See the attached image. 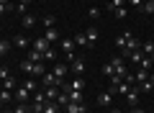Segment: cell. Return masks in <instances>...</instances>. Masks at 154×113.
<instances>
[{"label":"cell","mask_w":154,"mask_h":113,"mask_svg":"<svg viewBox=\"0 0 154 113\" xmlns=\"http://www.w3.org/2000/svg\"><path fill=\"white\" fill-rule=\"evenodd\" d=\"M136 49H139V41H136V36L126 31V46L121 49V57H123V59H128V54H131V52H136Z\"/></svg>","instance_id":"obj_1"},{"label":"cell","mask_w":154,"mask_h":113,"mask_svg":"<svg viewBox=\"0 0 154 113\" xmlns=\"http://www.w3.org/2000/svg\"><path fill=\"white\" fill-rule=\"evenodd\" d=\"M62 52H64L67 62L75 59V39H62Z\"/></svg>","instance_id":"obj_2"},{"label":"cell","mask_w":154,"mask_h":113,"mask_svg":"<svg viewBox=\"0 0 154 113\" xmlns=\"http://www.w3.org/2000/svg\"><path fill=\"white\" fill-rule=\"evenodd\" d=\"M41 82H44V87H51V85H54V87H62V80L54 75V72H44V75H41Z\"/></svg>","instance_id":"obj_3"},{"label":"cell","mask_w":154,"mask_h":113,"mask_svg":"<svg viewBox=\"0 0 154 113\" xmlns=\"http://www.w3.org/2000/svg\"><path fill=\"white\" fill-rule=\"evenodd\" d=\"M69 70L75 72V75L82 77V75H85V59H82V57H75V59L69 62Z\"/></svg>","instance_id":"obj_4"},{"label":"cell","mask_w":154,"mask_h":113,"mask_svg":"<svg viewBox=\"0 0 154 113\" xmlns=\"http://www.w3.org/2000/svg\"><path fill=\"white\" fill-rule=\"evenodd\" d=\"M49 46H51V44L46 41L44 36H41V39H36V41L31 44V49H36V52H41V54H44V52H46V49H49Z\"/></svg>","instance_id":"obj_5"},{"label":"cell","mask_w":154,"mask_h":113,"mask_svg":"<svg viewBox=\"0 0 154 113\" xmlns=\"http://www.w3.org/2000/svg\"><path fill=\"white\" fill-rule=\"evenodd\" d=\"M59 93H62V87H44V95H46V100H57L59 98Z\"/></svg>","instance_id":"obj_6"},{"label":"cell","mask_w":154,"mask_h":113,"mask_svg":"<svg viewBox=\"0 0 154 113\" xmlns=\"http://www.w3.org/2000/svg\"><path fill=\"white\" fill-rule=\"evenodd\" d=\"M85 36H88V44H90V49H93V46H95V41H98V28L90 26L88 31H85Z\"/></svg>","instance_id":"obj_7"},{"label":"cell","mask_w":154,"mask_h":113,"mask_svg":"<svg viewBox=\"0 0 154 113\" xmlns=\"http://www.w3.org/2000/svg\"><path fill=\"white\" fill-rule=\"evenodd\" d=\"M110 103H113V95H110V93H100V95H98V105L108 108Z\"/></svg>","instance_id":"obj_8"},{"label":"cell","mask_w":154,"mask_h":113,"mask_svg":"<svg viewBox=\"0 0 154 113\" xmlns=\"http://www.w3.org/2000/svg\"><path fill=\"white\" fill-rule=\"evenodd\" d=\"M75 44H77L80 49H90V44H88V36H85V33H77V36H75Z\"/></svg>","instance_id":"obj_9"},{"label":"cell","mask_w":154,"mask_h":113,"mask_svg":"<svg viewBox=\"0 0 154 113\" xmlns=\"http://www.w3.org/2000/svg\"><path fill=\"white\" fill-rule=\"evenodd\" d=\"M126 100H128V105H131V108H136V100H139V93H136V87H131V90H128Z\"/></svg>","instance_id":"obj_10"},{"label":"cell","mask_w":154,"mask_h":113,"mask_svg":"<svg viewBox=\"0 0 154 113\" xmlns=\"http://www.w3.org/2000/svg\"><path fill=\"white\" fill-rule=\"evenodd\" d=\"M16 100L18 103H28V90H26V87H18V90H16Z\"/></svg>","instance_id":"obj_11"},{"label":"cell","mask_w":154,"mask_h":113,"mask_svg":"<svg viewBox=\"0 0 154 113\" xmlns=\"http://www.w3.org/2000/svg\"><path fill=\"white\" fill-rule=\"evenodd\" d=\"M51 72H54V75L62 80V77H64L67 72H69V67H67V64H54V70H51Z\"/></svg>","instance_id":"obj_12"},{"label":"cell","mask_w":154,"mask_h":113,"mask_svg":"<svg viewBox=\"0 0 154 113\" xmlns=\"http://www.w3.org/2000/svg\"><path fill=\"white\" fill-rule=\"evenodd\" d=\"M44 113H59V105H57V100H46V103H44Z\"/></svg>","instance_id":"obj_13"},{"label":"cell","mask_w":154,"mask_h":113,"mask_svg":"<svg viewBox=\"0 0 154 113\" xmlns=\"http://www.w3.org/2000/svg\"><path fill=\"white\" fill-rule=\"evenodd\" d=\"M57 36H59V33H57V28H46V31H44V39H46L49 44H54Z\"/></svg>","instance_id":"obj_14"},{"label":"cell","mask_w":154,"mask_h":113,"mask_svg":"<svg viewBox=\"0 0 154 113\" xmlns=\"http://www.w3.org/2000/svg\"><path fill=\"white\" fill-rule=\"evenodd\" d=\"M64 93H67V90H64ZM67 95H69V103H82V93H80V90H69Z\"/></svg>","instance_id":"obj_15"},{"label":"cell","mask_w":154,"mask_h":113,"mask_svg":"<svg viewBox=\"0 0 154 113\" xmlns=\"http://www.w3.org/2000/svg\"><path fill=\"white\" fill-rule=\"evenodd\" d=\"M33 64H36V62H31V59H28V57H26V59L21 62V70L26 72V75H31V72H33Z\"/></svg>","instance_id":"obj_16"},{"label":"cell","mask_w":154,"mask_h":113,"mask_svg":"<svg viewBox=\"0 0 154 113\" xmlns=\"http://www.w3.org/2000/svg\"><path fill=\"white\" fill-rule=\"evenodd\" d=\"M11 46H13V44L8 41V39H0V57H5V54L11 52Z\"/></svg>","instance_id":"obj_17"},{"label":"cell","mask_w":154,"mask_h":113,"mask_svg":"<svg viewBox=\"0 0 154 113\" xmlns=\"http://www.w3.org/2000/svg\"><path fill=\"white\" fill-rule=\"evenodd\" d=\"M26 57H28L31 62H44V54H41V52H36V49H31V52H28Z\"/></svg>","instance_id":"obj_18"},{"label":"cell","mask_w":154,"mask_h":113,"mask_svg":"<svg viewBox=\"0 0 154 113\" xmlns=\"http://www.w3.org/2000/svg\"><path fill=\"white\" fill-rule=\"evenodd\" d=\"M141 57H146V54H144L141 49H136V52H131V54H128V59H131L134 64H139V62H141Z\"/></svg>","instance_id":"obj_19"},{"label":"cell","mask_w":154,"mask_h":113,"mask_svg":"<svg viewBox=\"0 0 154 113\" xmlns=\"http://www.w3.org/2000/svg\"><path fill=\"white\" fill-rule=\"evenodd\" d=\"M44 72H46L44 62H36V64H33V72H31V75H33V77H41V75H44Z\"/></svg>","instance_id":"obj_20"},{"label":"cell","mask_w":154,"mask_h":113,"mask_svg":"<svg viewBox=\"0 0 154 113\" xmlns=\"http://www.w3.org/2000/svg\"><path fill=\"white\" fill-rule=\"evenodd\" d=\"M3 90H16V80H13V77H5V80H3Z\"/></svg>","instance_id":"obj_21"},{"label":"cell","mask_w":154,"mask_h":113,"mask_svg":"<svg viewBox=\"0 0 154 113\" xmlns=\"http://www.w3.org/2000/svg\"><path fill=\"white\" fill-rule=\"evenodd\" d=\"M131 87H134L131 82H126V80H123L121 85H118V95H128V90H131Z\"/></svg>","instance_id":"obj_22"},{"label":"cell","mask_w":154,"mask_h":113,"mask_svg":"<svg viewBox=\"0 0 154 113\" xmlns=\"http://www.w3.org/2000/svg\"><path fill=\"white\" fill-rule=\"evenodd\" d=\"M33 26H36V18L26 13V16H23V28H33Z\"/></svg>","instance_id":"obj_23"},{"label":"cell","mask_w":154,"mask_h":113,"mask_svg":"<svg viewBox=\"0 0 154 113\" xmlns=\"http://www.w3.org/2000/svg\"><path fill=\"white\" fill-rule=\"evenodd\" d=\"M67 103H69V95H67V93L62 90V93H59V98H57V105L62 108V105H67Z\"/></svg>","instance_id":"obj_24"},{"label":"cell","mask_w":154,"mask_h":113,"mask_svg":"<svg viewBox=\"0 0 154 113\" xmlns=\"http://www.w3.org/2000/svg\"><path fill=\"white\" fill-rule=\"evenodd\" d=\"M139 87H141L144 93H152V90H154V82H152V80H144V82H139Z\"/></svg>","instance_id":"obj_25"},{"label":"cell","mask_w":154,"mask_h":113,"mask_svg":"<svg viewBox=\"0 0 154 113\" xmlns=\"http://www.w3.org/2000/svg\"><path fill=\"white\" fill-rule=\"evenodd\" d=\"M123 3L126 0H108V8L110 11H118V8H123Z\"/></svg>","instance_id":"obj_26"},{"label":"cell","mask_w":154,"mask_h":113,"mask_svg":"<svg viewBox=\"0 0 154 113\" xmlns=\"http://www.w3.org/2000/svg\"><path fill=\"white\" fill-rule=\"evenodd\" d=\"M80 105H82V103H67L64 111H67V113H77V111H80Z\"/></svg>","instance_id":"obj_27"},{"label":"cell","mask_w":154,"mask_h":113,"mask_svg":"<svg viewBox=\"0 0 154 113\" xmlns=\"http://www.w3.org/2000/svg\"><path fill=\"white\" fill-rule=\"evenodd\" d=\"M139 49H141V52L146 54V57H152V52H154V44H152V41H146L144 46H139Z\"/></svg>","instance_id":"obj_28"},{"label":"cell","mask_w":154,"mask_h":113,"mask_svg":"<svg viewBox=\"0 0 154 113\" xmlns=\"http://www.w3.org/2000/svg\"><path fill=\"white\" fill-rule=\"evenodd\" d=\"M141 11H144V13H154V0H146V3H141Z\"/></svg>","instance_id":"obj_29"},{"label":"cell","mask_w":154,"mask_h":113,"mask_svg":"<svg viewBox=\"0 0 154 113\" xmlns=\"http://www.w3.org/2000/svg\"><path fill=\"white\" fill-rule=\"evenodd\" d=\"M13 113H31V105H26V103H18Z\"/></svg>","instance_id":"obj_30"},{"label":"cell","mask_w":154,"mask_h":113,"mask_svg":"<svg viewBox=\"0 0 154 113\" xmlns=\"http://www.w3.org/2000/svg\"><path fill=\"white\" fill-rule=\"evenodd\" d=\"M16 46H18V49H26V46H28V39H26V36H16Z\"/></svg>","instance_id":"obj_31"},{"label":"cell","mask_w":154,"mask_h":113,"mask_svg":"<svg viewBox=\"0 0 154 113\" xmlns=\"http://www.w3.org/2000/svg\"><path fill=\"white\" fill-rule=\"evenodd\" d=\"M0 100H3V103L13 100V93H11V90H0Z\"/></svg>","instance_id":"obj_32"},{"label":"cell","mask_w":154,"mask_h":113,"mask_svg":"<svg viewBox=\"0 0 154 113\" xmlns=\"http://www.w3.org/2000/svg\"><path fill=\"white\" fill-rule=\"evenodd\" d=\"M31 113H44V103H31Z\"/></svg>","instance_id":"obj_33"},{"label":"cell","mask_w":154,"mask_h":113,"mask_svg":"<svg viewBox=\"0 0 154 113\" xmlns=\"http://www.w3.org/2000/svg\"><path fill=\"white\" fill-rule=\"evenodd\" d=\"M134 77H136V82H144V80H149V72L139 70V72H136V75H134Z\"/></svg>","instance_id":"obj_34"},{"label":"cell","mask_w":154,"mask_h":113,"mask_svg":"<svg viewBox=\"0 0 154 113\" xmlns=\"http://www.w3.org/2000/svg\"><path fill=\"white\" fill-rule=\"evenodd\" d=\"M116 46H118V49H123V46H126V33H121V36H116Z\"/></svg>","instance_id":"obj_35"},{"label":"cell","mask_w":154,"mask_h":113,"mask_svg":"<svg viewBox=\"0 0 154 113\" xmlns=\"http://www.w3.org/2000/svg\"><path fill=\"white\" fill-rule=\"evenodd\" d=\"M44 59H57V52H54V46H49L44 52Z\"/></svg>","instance_id":"obj_36"},{"label":"cell","mask_w":154,"mask_h":113,"mask_svg":"<svg viewBox=\"0 0 154 113\" xmlns=\"http://www.w3.org/2000/svg\"><path fill=\"white\" fill-rule=\"evenodd\" d=\"M103 75L105 77H113V64H110V62H108V64H103Z\"/></svg>","instance_id":"obj_37"},{"label":"cell","mask_w":154,"mask_h":113,"mask_svg":"<svg viewBox=\"0 0 154 113\" xmlns=\"http://www.w3.org/2000/svg\"><path fill=\"white\" fill-rule=\"evenodd\" d=\"M44 26L46 28H54V16H44Z\"/></svg>","instance_id":"obj_38"},{"label":"cell","mask_w":154,"mask_h":113,"mask_svg":"<svg viewBox=\"0 0 154 113\" xmlns=\"http://www.w3.org/2000/svg\"><path fill=\"white\" fill-rule=\"evenodd\" d=\"M113 13H116V18H121V21L128 16V13H126V8H118V11H113Z\"/></svg>","instance_id":"obj_39"},{"label":"cell","mask_w":154,"mask_h":113,"mask_svg":"<svg viewBox=\"0 0 154 113\" xmlns=\"http://www.w3.org/2000/svg\"><path fill=\"white\" fill-rule=\"evenodd\" d=\"M5 77H11V70L8 67H0V80H5Z\"/></svg>","instance_id":"obj_40"},{"label":"cell","mask_w":154,"mask_h":113,"mask_svg":"<svg viewBox=\"0 0 154 113\" xmlns=\"http://www.w3.org/2000/svg\"><path fill=\"white\" fill-rule=\"evenodd\" d=\"M33 100H36V103H46V95H44V93H36V95H33Z\"/></svg>","instance_id":"obj_41"},{"label":"cell","mask_w":154,"mask_h":113,"mask_svg":"<svg viewBox=\"0 0 154 113\" xmlns=\"http://www.w3.org/2000/svg\"><path fill=\"white\" fill-rule=\"evenodd\" d=\"M23 87H26V90H28V93H31V90H33V87H36V82H33V80H26V82H23Z\"/></svg>","instance_id":"obj_42"},{"label":"cell","mask_w":154,"mask_h":113,"mask_svg":"<svg viewBox=\"0 0 154 113\" xmlns=\"http://www.w3.org/2000/svg\"><path fill=\"white\" fill-rule=\"evenodd\" d=\"M128 3H131L134 8H141V0H128Z\"/></svg>","instance_id":"obj_43"},{"label":"cell","mask_w":154,"mask_h":113,"mask_svg":"<svg viewBox=\"0 0 154 113\" xmlns=\"http://www.w3.org/2000/svg\"><path fill=\"white\" fill-rule=\"evenodd\" d=\"M77 113H90V111H88V108H85V105H80V111H77Z\"/></svg>","instance_id":"obj_44"},{"label":"cell","mask_w":154,"mask_h":113,"mask_svg":"<svg viewBox=\"0 0 154 113\" xmlns=\"http://www.w3.org/2000/svg\"><path fill=\"white\" fill-rule=\"evenodd\" d=\"M131 113H144V111H141V108H131Z\"/></svg>","instance_id":"obj_45"},{"label":"cell","mask_w":154,"mask_h":113,"mask_svg":"<svg viewBox=\"0 0 154 113\" xmlns=\"http://www.w3.org/2000/svg\"><path fill=\"white\" fill-rule=\"evenodd\" d=\"M149 80H152V82H154V70H152V72H149Z\"/></svg>","instance_id":"obj_46"},{"label":"cell","mask_w":154,"mask_h":113,"mask_svg":"<svg viewBox=\"0 0 154 113\" xmlns=\"http://www.w3.org/2000/svg\"><path fill=\"white\" fill-rule=\"evenodd\" d=\"M18 3H23V5H28V3H31V0H18Z\"/></svg>","instance_id":"obj_47"},{"label":"cell","mask_w":154,"mask_h":113,"mask_svg":"<svg viewBox=\"0 0 154 113\" xmlns=\"http://www.w3.org/2000/svg\"><path fill=\"white\" fill-rule=\"evenodd\" d=\"M110 113H121V111H118V108H113V111H110Z\"/></svg>","instance_id":"obj_48"},{"label":"cell","mask_w":154,"mask_h":113,"mask_svg":"<svg viewBox=\"0 0 154 113\" xmlns=\"http://www.w3.org/2000/svg\"><path fill=\"white\" fill-rule=\"evenodd\" d=\"M0 111H3V100H0Z\"/></svg>","instance_id":"obj_49"},{"label":"cell","mask_w":154,"mask_h":113,"mask_svg":"<svg viewBox=\"0 0 154 113\" xmlns=\"http://www.w3.org/2000/svg\"><path fill=\"white\" fill-rule=\"evenodd\" d=\"M0 113H11V111H0Z\"/></svg>","instance_id":"obj_50"},{"label":"cell","mask_w":154,"mask_h":113,"mask_svg":"<svg viewBox=\"0 0 154 113\" xmlns=\"http://www.w3.org/2000/svg\"><path fill=\"white\" fill-rule=\"evenodd\" d=\"M152 62H154V52H152Z\"/></svg>","instance_id":"obj_51"},{"label":"cell","mask_w":154,"mask_h":113,"mask_svg":"<svg viewBox=\"0 0 154 113\" xmlns=\"http://www.w3.org/2000/svg\"><path fill=\"white\" fill-rule=\"evenodd\" d=\"M59 113H67V111H59Z\"/></svg>","instance_id":"obj_52"},{"label":"cell","mask_w":154,"mask_h":113,"mask_svg":"<svg viewBox=\"0 0 154 113\" xmlns=\"http://www.w3.org/2000/svg\"><path fill=\"white\" fill-rule=\"evenodd\" d=\"M141 3H146V0H141Z\"/></svg>","instance_id":"obj_53"}]
</instances>
